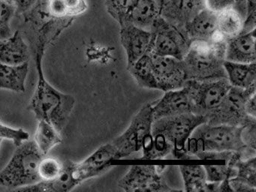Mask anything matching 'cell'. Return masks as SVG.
I'll return each instance as SVG.
<instances>
[{
    "label": "cell",
    "mask_w": 256,
    "mask_h": 192,
    "mask_svg": "<svg viewBox=\"0 0 256 192\" xmlns=\"http://www.w3.org/2000/svg\"><path fill=\"white\" fill-rule=\"evenodd\" d=\"M46 50L35 49V61L38 72V82L28 109L35 114L38 120H46L62 132L74 109L76 100L70 94L61 92L52 86L44 78L42 60Z\"/></svg>",
    "instance_id": "6da1fadb"
},
{
    "label": "cell",
    "mask_w": 256,
    "mask_h": 192,
    "mask_svg": "<svg viewBox=\"0 0 256 192\" xmlns=\"http://www.w3.org/2000/svg\"><path fill=\"white\" fill-rule=\"evenodd\" d=\"M240 126L212 124L198 126L187 141V152L193 158L199 152H240L242 160L256 156V148L246 146L241 139Z\"/></svg>",
    "instance_id": "7a4b0ae2"
},
{
    "label": "cell",
    "mask_w": 256,
    "mask_h": 192,
    "mask_svg": "<svg viewBox=\"0 0 256 192\" xmlns=\"http://www.w3.org/2000/svg\"><path fill=\"white\" fill-rule=\"evenodd\" d=\"M226 40H194L182 60L187 80L210 81L227 78L224 68Z\"/></svg>",
    "instance_id": "3957f363"
},
{
    "label": "cell",
    "mask_w": 256,
    "mask_h": 192,
    "mask_svg": "<svg viewBox=\"0 0 256 192\" xmlns=\"http://www.w3.org/2000/svg\"><path fill=\"white\" fill-rule=\"evenodd\" d=\"M44 154L34 140L18 146L6 166L0 171V186L14 190L41 181L38 166Z\"/></svg>",
    "instance_id": "277c9868"
},
{
    "label": "cell",
    "mask_w": 256,
    "mask_h": 192,
    "mask_svg": "<svg viewBox=\"0 0 256 192\" xmlns=\"http://www.w3.org/2000/svg\"><path fill=\"white\" fill-rule=\"evenodd\" d=\"M206 122V118L197 114H185L155 120L152 122V134H161L172 144L174 159L192 160L187 152V141L194 129Z\"/></svg>",
    "instance_id": "5b68a950"
},
{
    "label": "cell",
    "mask_w": 256,
    "mask_h": 192,
    "mask_svg": "<svg viewBox=\"0 0 256 192\" xmlns=\"http://www.w3.org/2000/svg\"><path fill=\"white\" fill-rule=\"evenodd\" d=\"M149 52L161 56H172L184 60L190 48V42L185 32L158 16L150 30Z\"/></svg>",
    "instance_id": "8992f818"
},
{
    "label": "cell",
    "mask_w": 256,
    "mask_h": 192,
    "mask_svg": "<svg viewBox=\"0 0 256 192\" xmlns=\"http://www.w3.org/2000/svg\"><path fill=\"white\" fill-rule=\"evenodd\" d=\"M256 86L248 88L230 87L218 108L206 117V123L242 127L256 118L247 115L244 108L247 99L256 93Z\"/></svg>",
    "instance_id": "52a82bcc"
},
{
    "label": "cell",
    "mask_w": 256,
    "mask_h": 192,
    "mask_svg": "<svg viewBox=\"0 0 256 192\" xmlns=\"http://www.w3.org/2000/svg\"><path fill=\"white\" fill-rule=\"evenodd\" d=\"M192 106V114L208 117L214 112L230 90L227 78L210 81L188 80L185 85Z\"/></svg>",
    "instance_id": "ba28073f"
},
{
    "label": "cell",
    "mask_w": 256,
    "mask_h": 192,
    "mask_svg": "<svg viewBox=\"0 0 256 192\" xmlns=\"http://www.w3.org/2000/svg\"><path fill=\"white\" fill-rule=\"evenodd\" d=\"M154 121L152 105L145 104L133 117L128 128L112 142L116 148L118 160L142 150L145 140L152 134Z\"/></svg>",
    "instance_id": "9c48e42d"
},
{
    "label": "cell",
    "mask_w": 256,
    "mask_h": 192,
    "mask_svg": "<svg viewBox=\"0 0 256 192\" xmlns=\"http://www.w3.org/2000/svg\"><path fill=\"white\" fill-rule=\"evenodd\" d=\"M120 188L127 192H173L167 184L162 172L155 165H133L118 182Z\"/></svg>",
    "instance_id": "30bf717a"
},
{
    "label": "cell",
    "mask_w": 256,
    "mask_h": 192,
    "mask_svg": "<svg viewBox=\"0 0 256 192\" xmlns=\"http://www.w3.org/2000/svg\"><path fill=\"white\" fill-rule=\"evenodd\" d=\"M151 55L158 90L164 92L185 86L188 80L182 60L172 56Z\"/></svg>",
    "instance_id": "8fae6325"
},
{
    "label": "cell",
    "mask_w": 256,
    "mask_h": 192,
    "mask_svg": "<svg viewBox=\"0 0 256 192\" xmlns=\"http://www.w3.org/2000/svg\"><path fill=\"white\" fill-rule=\"evenodd\" d=\"M120 42L126 52L127 69L149 52L151 33L131 24L121 26Z\"/></svg>",
    "instance_id": "7c38bea8"
},
{
    "label": "cell",
    "mask_w": 256,
    "mask_h": 192,
    "mask_svg": "<svg viewBox=\"0 0 256 192\" xmlns=\"http://www.w3.org/2000/svg\"><path fill=\"white\" fill-rule=\"evenodd\" d=\"M154 120L162 117L192 114V106L185 86L180 90L164 92V96L152 104Z\"/></svg>",
    "instance_id": "4fadbf2b"
},
{
    "label": "cell",
    "mask_w": 256,
    "mask_h": 192,
    "mask_svg": "<svg viewBox=\"0 0 256 192\" xmlns=\"http://www.w3.org/2000/svg\"><path fill=\"white\" fill-rule=\"evenodd\" d=\"M203 8L204 0H167L160 16L185 32L186 25Z\"/></svg>",
    "instance_id": "5bb4252c"
},
{
    "label": "cell",
    "mask_w": 256,
    "mask_h": 192,
    "mask_svg": "<svg viewBox=\"0 0 256 192\" xmlns=\"http://www.w3.org/2000/svg\"><path fill=\"white\" fill-rule=\"evenodd\" d=\"M256 30L228 39L226 61L244 64L256 62Z\"/></svg>",
    "instance_id": "9a60e30c"
},
{
    "label": "cell",
    "mask_w": 256,
    "mask_h": 192,
    "mask_svg": "<svg viewBox=\"0 0 256 192\" xmlns=\"http://www.w3.org/2000/svg\"><path fill=\"white\" fill-rule=\"evenodd\" d=\"M118 160V152L114 146L104 144L78 164L79 168L85 180L98 176L104 174L112 166V160Z\"/></svg>",
    "instance_id": "2e32d148"
},
{
    "label": "cell",
    "mask_w": 256,
    "mask_h": 192,
    "mask_svg": "<svg viewBox=\"0 0 256 192\" xmlns=\"http://www.w3.org/2000/svg\"><path fill=\"white\" fill-rule=\"evenodd\" d=\"M184 30L191 42L212 40L217 32V14L204 8L186 25Z\"/></svg>",
    "instance_id": "e0dca14e"
},
{
    "label": "cell",
    "mask_w": 256,
    "mask_h": 192,
    "mask_svg": "<svg viewBox=\"0 0 256 192\" xmlns=\"http://www.w3.org/2000/svg\"><path fill=\"white\" fill-rule=\"evenodd\" d=\"M29 49L19 30L14 34L0 40V62L10 66H19L28 62Z\"/></svg>",
    "instance_id": "ac0fdd59"
},
{
    "label": "cell",
    "mask_w": 256,
    "mask_h": 192,
    "mask_svg": "<svg viewBox=\"0 0 256 192\" xmlns=\"http://www.w3.org/2000/svg\"><path fill=\"white\" fill-rule=\"evenodd\" d=\"M160 16V8L155 0H138L122 26L131 24L150 31Z\"/></svg>",
    "instance_id": "d6986e66"
},
{
    "label": "cell",
    "mask_w": 256,
    "mask_h": 192,
    "mask_svg": "<svg viewBox=\"0 0 256 192\" xmlns=\"http://www.w3.org/2000/svg\"><path fill=\"white\" fill-rule=\"evenodd\" d=\"M224 68L232 86L248 88L256 86V63L232 62L224 61Z\"/></svg>",
    "instance_id": "ffe728a7"
},
{
    "label": "cell",
    "mask_w": 256,
    "mask_h": 192,
    "mask_svg": "<svg viewBox=\"0 0 256 192\" xmlns=\"http://www.w3.org/2000/svg\"><path fill=\"white\" fill-rule=\"evenodd\" d=\"M28 72V62L19 66H10L0 62V88L24 92L26 90L25 84Z\"/></svg>",
    "instance_id": "44dd1931"
},
{
    "label": "cell",
    "mask_w": 256,
    "mask_h": 192,
    "mask_svg": "<svg viewBox=\"0 0 256 192\" xmlns=\"http://www.w3.org/2000/svg\"><path fill=\"white\" fill-rule=\"evenodd\" d=\"M127 70L134 78L139 86L150 90H158V84L154 74V62L150 52H146Z\"/></svg>",
    "instance_id": "7402d4cb"
},
{
    "label": "cell",
    "mask_w": 256,
    "mask_h": 192,
    "mask_svg": "<svg viewBox=\"0 0 256 192\" xmlns=\"http://www.w3.org/2000/svg\"><path fill=\"white\" fill-rule=\"evenodd\" d=\"M244 18L234 8L217 14V31L226 40L241 34L244 30Z\"/></svg>",
    "instance_id": "603a6c76"
},
{
    "label": "cell",
    "mask_w": 256,
    "mask_h": 192,
    "mask_svg": "<svg viewBox=\"0 0 256 192\" xmlns=\"http://www.w3.org/2000/svg\"><path fill=\"white\" fill-rule=\"evenodd\" d=\"M88 8L86 0H48L47 2L48 12L55 18H74Z\"/></svg>",
    "instance_id": "cb8c5ba5"
},
{
    "label": "cell",
    "mask_w": 256,
    "mask_h": 192,
    "mask_svg": "<svg viewBox=\"0 0 256 192\" xmlns=\"http://www.w3.org/2000/svg\"><path fill=\"white\" fill-rule=\"evenodd\" d=\"M35 134V141L40 151L46 156L55 146L62 142L60 132L49 122L38 120Z\"/></svg>",
    "instance_id": "d4e9b609"
},
{
    "label": "cell",
    "mask_w": 256,
    "mask_h": 192,
    "mask_svg": "<svg viewBox=\"0 0 256 192\" xmlns=\"http://www.w3.org/2000/svg\"><path fill=\"white\" fill-rule=\"evenodd\" d=\"M181 175L184 180V187L187 192H206V172L202 165H181Z\"/></svg>",
    "instance_id": "484cf974"
},
{
    "label": "cell",
    "mask_w": 256,
    "mask_h": 192,
    "mask_svg": "<svg viewBox=\"0 0 256 192\" xmlns=\"http://www.w3.org/2000/svg\"><path fill=\"white\" fill-rule=\"evenodd\" d=\"M138 0H106L108 13L122 26Z\"/></svg>",
    "instance_id": "4316f807"
},
{
    "label": "cell",
    "mask_w": 256,
    "mask_h": 192,
    "mask_svg": "<svg viewBox=\"0 0 256 192\" xmlns=\"http://www.w3.org/2000/svg\"><path fill=\"white\" fill-rule=\"evenodd\" d=\"M234 166L236 169L235 178L256 188V156L246 160L238 159Z\"/></svg>",
    "instance_id": "83f0119b"
},
{
    "label": "cell",
    "mask_w": 256,
    "mask_h": 192,
    "mask_svg": "<svg viewBox=\"0 0 256 192\" xmlns=\"http://www.w3.org/2000/svg\"><path fill=\"white\" fill-rule=\"evenodd\" d=\"M154 140L150 150L142 154V160H157L164 158L172 153V144L161 134H152Z\"/></svg>",
    "instance_id": "f1b7e54d"
},
{
    "label": "cell",
    "mask_w": 256,
    "mask_h": 192,
    "mask_svg": "<svg viewBox=\"0 0 256 192\" xmlns=\"http://www.w3.org/2000/svg\"><path fill=\"white\" fill-rule=\"evenodd\" d=\"M204 168L208 182H221L236 175V168L227 163L224 165H204Z\"/></svg>",
    "instance_id": "f546056e"
},
{
    "label": "cell",
    "mask_w": 256,
    "mask_h": 192,
    "mask_svg": "<svg viewBox=\"0 0 256 192\" xmlns=\"http://www.w3.org/2000/svg\"><path fill=\"white\" fill-rule=\"evenodd\" d=\"M62 162L54 158L44 156L38 166V174L41 181H53L59 176L62 170Z\"/></svg>",
    "instance_id": "4dcf8cb0"
},
{
    "label": "cell",
    "mask_w": 256,
    "mask_h": 192,
    "mask_svg": "<svg viewBox=\"0 0 256 192\" xmlns=\"http://www.w3.org/2000/svg\"><path fill=\"white\" fill-rule=\"evenodd\" d=\"M46 0H11L14 7V16L25 22L31 15L43 6Z\"/></svg>",
    "instance_id": "1f68e13d"
},
{
    "label": "cell",
    "mask_w": 256,
    "mask_h": 192,
    "mask_svg": "<svg viewBox=\"0 0 256 192\" xmlns=\"http://www.w3.org/2000/svg\"><path fill=\"white\" fill-rule=\"evenodd\" d=\"M28 132L22 128H14L0 123V140H10L14 142L16 146L29 140Z\"/></svg>",
    "instance_id": "d6a6232c"
},
{
    "label": "cell",
    "mask_w": 256,
    "mask_h": 192,
    "mask_svg": "<svg viewBox=\"0 0 256 192\" xmlns=\"http://www.w3.org/2000/svg\"><path fill=\"white\" fill-rule=\"evenodd\" d=\"M235 0H204V8L216 14H218L228 9H235Z\"/></svg>",
    "instance_id": "836d02e7"
},
{
    "label": "cell",
    "mask_w": 256,
    "mask_h": 192,
    "mask_svg": "<svg viewBox=\"0 0 256 192\" xmlns=\"http://www.w3.org/2000/svg\"><path fill=\"white\" fill-rule=\"evenodd\" d=\"M241 139L246 146L256 148V118L242 126L241 130Z\"/></svg>",
    "instance_id": "e575fe53"
},
{
    "label": "cell",
    "mask_w": 256,
    "mask_h": 192,
    "mask_svg": "<svg viewBox=\"0 0 256 192\" xmlns=\"http://www.w3.org/2000/svg\"><path fill=\"white\" fill-rule=\"evenodd\" d=\"M256 0H246V13L244 19L242 33L248 32L256 30Z\"/></svg>",
    "instance_id": "d590c367"
},
{
    "label": "cell",
    "mask_w": 256,
    "mask_h": 192,
    "mask_svg": "<svg viewBox=\"0 0 256 192\" xmlns=\"http://www.w3.org/2000/svg\"><path fill=\"white\" fill-rule=\"evenodd\" d=\"M235 152H199L196 157L200 160H222L226 163L230 160Z\"/></svg>",
    "instance_id": "8d00e7d4"
},
{
    "label": "cell",
    "mask_w": 256,
    "mask_h": 192,
    "mask_svg": "<svg viewBox=\"0 0 256 192\" xmlns=\"http://www.w3.org/2000/svg\"><path fill=\"white\" fill-rule=\"evenodd\" d=\"M229 184L232 188L233 192H256V188L248 186L246 183L244 182L240 181L238 178L233 177V178H229Z\"/></svg>",
    "instance_id": "74e56055"
},
{
    "label": "cell",
    "mask_w": 256,
    "mask_h": 192,
    "mask_svg": "<svg viewBox=\"0 0 256 192\" xmlns=\"http://www.w3.org/2000/svg\"><path fill=\"white\" fill-rule=\"evenodd\" d=\"M256 94H253L252 96H250L245 103V111L247 115L256 118Z\"/></svg>",
    "instance_id": "f35d334b"
},
{
    "label": "cell",
    "mask_w": 256,
    "mask_h": 192,
    "mask_svg": "<svg viewBox=\"0 0 256 192\" xmlns=\"http://www.w3.org/2000/svg\"><path fill=\"white\" fill-rule=\"evenodd\" d=\"M166 1H167V0H155L156 2L157 3L158 7L160 8V10H161L163 4L166 3Z\"/></svg>",
    "instance_id": "ab89813d"
},
{
    "label": "cell",
    "mask_w": 256,
    "mask_h": 192,
    "mask_svg": "<svg viewBox=\"0 0 256 192\" xmlns=\"http://www.w3.org/2000/svg\"><path fill=\"white\" fill-rule=\"evenodd\" d=\"M2 140H0V145H1V142H2Z\"/></svg>",
    "instance_id": "60d3db41"
}]
</instances>
